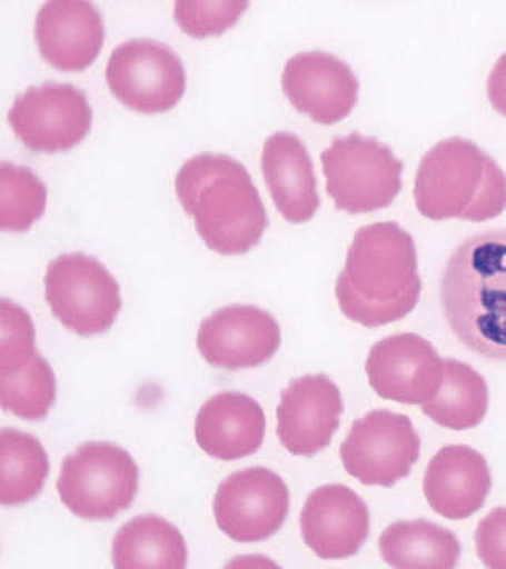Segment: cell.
I'll return each mask as SVG.
<instances>
[{"instance_id": "cell-1", "label": "cell", "mask_w": 506, "mask_h": 569, "mask_svg": "<svg viewBox=\"0 0 506 569\" xmlns=\"http://www.w3.org/2000/svg\"><path fill=\"white\" fill-rule=\"evenodd\" d=\"M421 288L410 233L396 222L356 231L336 283L337 305L348 320L366 328L403 320L414 312Z\"/></svg>"}, {"instance_id": "cell-2", "label": "cell", "mask_w": 506, "mask_h": 569, "mask_svg": "<svg viewBox=\"0 0 506 569\" xmlns=\"http://www.w3.org/2000/svg\"><path fill=\"white\" fill-rule=\"evenodd\" d=\"M446 323L468 350L506 361V231L466 239L441 276Z\"/></svg>"}, {"instance_id": "cell-3", "label": "cell", "mask_w": 506, "mask_h": 569, "mask_svg": "<svg viewBox=\"0 0 506 569\" xmlns=\"http://www.w3.org/2000/svg\"><path fill=\"white\" fill-rule=\"evenodd\" d=\"M175 183L179 203L214 252L234 257L260 244L268 213L241 162L225 153H200L182 164Z\"/></svg>"}, {"instance_id": "cell-4", "label": "cell", "mask_w": 506, "mask_h": 569, "mask_svg": "<svg viewBox=\"0 0 506 569\" xmlns=\"http://www.w3.org/2000/svg\"><path fill=\"white\" fill-rule=\"evenodd\" d=\"M414 194L426 219L486 222L506 209V174L475 142L448 138L423 157Z\"/></svg>"}, {"instance_id": "cell-5", "label": "cell", "mask_w": 506, "mask_h": 569, "mask_svg": "<svg viewBox=\"0 0 506 569\" xmlns=\"http://www.w3.org/2000/svg\"><path fill=\"white\" fill-rule=\"evenodd\" d=\"M140 489V468L127 449L110 441H89L63 460L58 492L71 515L111 520L132 507Z\"/></svg>"}, {"instance_id": "cell-6", "label": "cell", "mask_w": 506, "mask_h": 569, "mask_svg": "<svg viewBox=\"0 0 506 569\" xmlns=\"http://www.w3.org/2000/svg\"><path fill=\"white\" fill-rule=\"evenodd\" d=\"M326 192L339 211L388 208L403 189L404 164L384 142L361 133L336 138L321 153Z\"/></svg>"}, {"instance_id": "cell-7", "label": "cell", "mask_w": 506, "mask_h": 569, "mask_svg": "<svg viewBox=\"0 0 506 569\" xmlns=\"http://www.w3.org/2000/svg\"><path fill=\"white\" fill-rule=\"evenodd\" d=\"M44 298L63 328L81 337L103 335L121 312V288L97 258L63 253L48 264Z\"/></svg>"}, {"instance_id": "cell-8", "label": "cell", "mask_w": 506, "mask_h": 569, "mask_svg": "<svg viewBox=\"0 0 506 569\" xmlns=\"http://www.w3.org/2000/svg\"><path fill=\"white\" fill-rule=\"evenodd\" d=\"M107 82L112 96L130 110L157 114L170 111L186 92L181 58L160 41L129 40L111 52Z\"/></svg>"}, {"instance_id": "cell-9", "label": "cell", "mask_w": 506, "mask_h": 569, "mask_svg": "<svg viewBox=\"0 0 506 569\" xmlns=\"http://www.w3.org/2000/svg\"><path fill=\"white\" fill-rule=\"evenodd\" d=\"M421 440L410 418L375 410L358 419L340 447L348 475L366 486L393 488L418 462Z\"/></svg>"}, {"instance_id": "cell-10", "label": "cell", "mask_w": 506, "mask_h": 569, "mask_svg": "<svg viewBox=\"0 0 506 569\" xmlns=\"http://www.w3.org/2000/svg\"><path fill=\"white\" fill-rule=\"evenodd\" d=\"M9 121L18 140L31 151L66 152L91 132L92 108L81 89L43 82L17 97Z\"/></svg>"}, {"instance_id": "cell-11", "label": "cell", "mask_w": 506, "mask_h": 569, "mask_svg": "<svg viewBox=\"0 0 506 569\" xmlns=\"http://www.w3.org/2000/svg\"><path fill=\"white\" fill-rule=\"evenodd\" d=\"M217 527L236 542H260L282 529L290 492L279 475L265 467L230 475L214 497Z\"/></svg>"}, {"instance_id": "cell-12", "label": "cell", "mask_w": 506, "mask_h": 569, "mask_svg": "<svg viewBox=\"0 0 506 569\" xmlns=\"http://www.w3.org/2000/svg\"><path fill=\"white\" fill-rule=\"evenodd\" d=\"M276 318L260 307L234 305L216 310L198 329L197 348L209 366L225 370L264 366L279 351Z\"/></svg>"}, {"instance_id": "cell-13", "label": "cell", "mask_w": 506, "mask_h": 569, "mask_svg": "<svg viewBox=\"0 0 506 569\" xmlns=\"http://www.w3.org/2000/svg\"><path fill=\"white\" fill-rule=\"evenodd\" d=\"M370 388L384 399L423 406L444 381V359L421 336L396 335L370 348L366 361Z\"/></svg>"}, {"instance_id": "cell-14", "label": "cell", "mask_w": 506, "mask_h": 569, "mask_svg": "<svg viewBox=\"0 0 506 569\" xmlns=\"http://www.w3.org/2000/svg\"><path fill=\"white\" fill-rule=\"evenodd\" d=\"M282 89L296 111L331 126L354 111L359 81L343 59L329 52L307 51L285 63Z\"/></svg>"}, {"instance_id": "cell-15", "label": "cell", "mask_w": 506, "mask_h": 569, "mask_svg": "<svg viewBox=\"0 0 506 569\" xmlns=\"http://www.w3.org/2000/svg\"><path fill=\"white\" fill-rule=\"evenodd\" d=\"M343 411V396L331 378H296L277 407V437L290 455L310 458L329 447Z\"/></svg>"}, {"instance_id": "cell-16", "label": "cell", "mask_w": 506, "mask_h": 569, "mask_svg": "<svg viewBox=\"0 0 506 569\" xmlns=\"http://www.w3.org/2000/svg\"><path fill=\"white\" fill-rule=\"evenodd\" d=\"M369 530V508L355 490L345 486H321L304 505L302 539L320 559L343 560L356 556L365 546Z\"/></svg>"}, {"instance_id": "cell-17", "label": "cell", "mask_w": 506, "mask_h": 569, "mask_svg": "<svg viewBox=\"0 0 506 569\" xmlns=\"http://www.w3.org/2000/svg\"><path fill=\"white\" fill-rule=\"evenodd\" d=\"M36 40L41 58L52 69L82 71L103 48V18L91 2L52 0L37 14Z\"/></svg>"}, {"instance_id": "cell-18", "label": "cell", "mask_w": 506, "mask_h": 569, "mask_svg": "<svg viewBox=\"0 0 506 569\" xmlns=\"http://www.w3.org/2000/svg\"><path fill=\"white\" fill-rule=\"evenodd\" d=\"M490 488L493 477L485 456L466 445L441 448L423 481L429 507L452 520L472 518L485 507Z\"/></svg>"}, {"instance_id": "cell-19", "label": "cell", "mask_w": 506, "mask_h": 569, "mask_svg": "<svg viewBox=\"0 0 506 569\" xmlns=\"http://www.w3.org/2000/svg\"><path fill=\"white\" fill-rule=\"evenodd\" d=\"M264 408L254 397L238 391L211 397L195 419V440L214 459L249 458L265 441Z\"/></svg>"}, {"instance_id": "cell-20", "label": "cell", "mask_w": 506, "mask_h": 569, "mask_svg": "<svg viewBox=\"0 0 506 569\" xmlns=\"http://www.w3.org/2000/svg\"><path fill=\"white\" fill-rule=\"evenodd\" d=\"M261 170L274 204L287 222L312 220L320 208L317 178L310 153L296 134L277 132L266 140Z\"/></svg>"}, {"instance_id": "cell-21", "label": "cell", "mask_w": 506, "mask_h": 569, "mask_svg": "<svg viewBox=\"0 0 506 569\" xmlns=\"http://www.w3.org/2000/svg\"><path fill=\"white\" fill-rule=\"evenodd\" d=\"M112 567L118 569H182L187 545L178 527L157 515L123 523L112 539Z\"/></svg>"}, {"instance_id": "cell-22", "label": "cell", "mask_w": 506, "mask_h": 569, "mask_svg": "<svg viewBox=\"0 0 506 569\" xmlns=\"http://www.w3.org/2000/svg\"><path fill=\"white\" fill-rule=\"evenodd\" d=\"M378 548L385 563L399 569H453L460 559L456 535L425 519L393 523Z\"/></svg>"}, {"instance_id": "cell-23", "label": "cell", "mask_w": 506, "mask_h": 569, "mask_svg": "<svg viewBox=\"0 0 506 569\" xmlns=\"http://www.w3.org/2000/svg\"><path fill=\"white\" fill-rule=\"evenodd\" d=\"M489 407V388L485 378L470 366L456 359H445L444 381L433 399L421 410L438 426L467 430L482 425Z\"/></svg>"}, {"instance_id": "cell-24", "label": "cell", "mask_w": 506, "mask_h": 569, "mask_svg": "<svg viewBox=\"0 0 506 569\" xmlns=\"http://www.w3.org/2000/svg\"><path fill=\"white\" fill-rule=\"evenodd\" d=\"M0 503L20 507L40 496L50 475V458L39 438L17 429L0 432Z\"/></svg>"}, {"instance_id": "cell-25", "label": "cell", "mask_w": 506, "mask_h": 569, "mask_svg": "<svg viewBox=\"0 0 506 569\" xmlns=\"http://www.w3.org/2000/svg\"><path fill=\"white\" fill-rule=\"evenodd\" d=\"M56 400V377L43 356L14 372L0 373V403L6 411L26 421H40Z\"/></svg>"}, {"instance_id": "cell-26", "label": "cell", "mask_w": 506, "mask_h": 569, "mask_svg": "<svg viewBox=\"0 0 506 569\" xmlns=\"http://www.w3.org/2000/svg\"><path fill=\"white\" fill-rule=\"evenodd\" d=\"M47 186L32 170L18 164H0V228L11 233H26L43 217Z\"/></svg>"}, {"instance_id": "cell-27", "label": "cell", "mask_w": 506, "mask_h": 569, "mask_svg": "<svg viewBox=\"0 0 506 569\" xmlns=\"http://www.w3.org/2000/svg\"><path fill=\"white\" fill-rule=\"evenodd\" d=\"M247 9L249 2L239 0H179L175 20L187 36L206 39L234 28Z\"/></svg>"}, {"instance_id": "cell-28", "label": "cell", "mask_w": 506, "mask_h": 569, "mask_svg": "<svg viewBox=\"0 0 506 569\" xmlns=\"http://www.w3.org/2000/svg\"><path fill=\"white\" fill-rule=\"evenodd\" d=\"M37 353L36 326L31 316L10 301H0V373L14 372L32 361Z\"/></svg>"}, {"instance_id": "cell-29", "label": "cell", "mask_w": 506, "mask_h": 569, "mask_svg": "<svg viewBox=\"0 0 506 569\" xmlns=\"http://www.w3.org/2000/svg\"><path fill=\"white\" fill-rule=\"evenodd\" d=\"M475 546L486 568L506 569V507L493 509L478 523Z\"/></svg>"}, {"instance_id": "cell-30", "label": "cell", "mask_w": 506, "mask_h": 569, "mask_svg": "<svg viewBox=\"0 0 506 569\" xmlns=\"http://www.w3.org/2000/svg\"><path fill=\"white\" fill-rule=\"evenodd\" d=\"M487 97L494 110L506 118V52L490 71L487 80Z\"/></svg>"}]
</instances>
